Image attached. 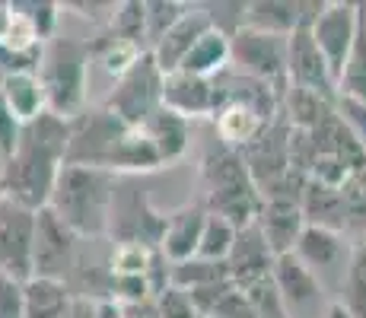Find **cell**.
Segmentation results:
<instances>
[{
  "label": "cell",
  "instance_id": "cell-1",
  "mask_svg": "<svg viewBox=\"0 0 366 318\" xmlns=\"http://www.w3.org/2000/svg\"><path fill=\"white\" fill-rule=\"evenodd\" d=\"M67 134V121H61L51 111H41L35 121L19 127L16 146L0 169V194L32 214L48 207L51 188L64 166Z\"/></svg>",
  "mask_w": 366,
  "mask_h": 318
},
{
  "label": "cell",
  "instance_id": "cell-2",
  "mask_svg": "<svg viewBox=\"0 0 366 318\" xmlns=\"http://www.w3.org/2000/svg\"><path fill=\"white\" fill-rule=\"evenodd\" d=\"M67 153L64 166H89L109 175H134V172H157L163 169L153 144L140 127L118 121L112 111L86 109L67 121Z\"/></svg>",
  "mask_w": 366,
  "mask_h": 318
},
{
  "label": "cell",
  "instance_id": "cell-3",
  "mask_svg": "<svg viewBox=\"0 0 366 318\" xmlns=\"http://www.w3.org/2000/svg\"><path fill=\"white\" fill-rule=\"evenodd\" d=\"M118 179L89 166H61L58 182L51 188L48 210L74 232L76 239L109 236L112 201H115Z\"/></svg>",
  "mask_w": 366,
  "mask_h": 318
},
{
  "label": "cell",
  "instance_id": "cell-4",
  "mask_svg": "<svg viewBox=\"0 0 366 318\" xmlns=\"http://www.w3.org/2000/svg\"><path fill=\"white\" fill-rule=\"evenodd\" d=\"M201 182H204V207L207 214L223 217L236 229H245L258 220L262 210V194L252 182L249 169L242 162V153L229 150L217 140L201 159Z\"/></svg>",
  "mask_w": 366,
  "mask_h": 318
},
{
  "label": "cell",
  "instance_id": "cell-5",
  "mask_svg": "<svg viewBox=\"0 0 366 318\" xmlns=\"http://www.w3.org/2000/svg\"><path fill=\"white\" fill-rule=\"evenodd\" d=\"M39 83L45 89V105L61 121H74L86 111V83H89V48L83 39L54 35L45 41L39 64Z\"/></svg>",
  "mask_w": 366,
  "mask_h": 318
},
{
  "label": "cell",
  "instance_id": "cell-6",
  "mask_svg": "<svg viewBox=\"0 0 366 318\" xmlns=\"http://www.w3.org/2000/svg\"><path fill=\"white\" fill-rule=\"evenodd\" d=\"M229 70L264 83L277 99L290 89L287 76V39L252 29H236L229 35Z\"/></svg>",
  "mask_w": 366,
  "mask_h": 318
},
{
  "label": "cell",
  "instance_id": "cell-7",
  "mask_svg": "<svg viewBox=\"0 0 366 318\" xmlns=\"http://www.w3.org/2000/svg\"><path fill=\"white\" fill-rule=\"evenodd\" d=\"M105 111L118 118V121L131 127H144L163 109V74L153 64V54L144 51L128 74H122L115 80V89L109 93L102 105Z\"/></svg>",
  "mask_w": 366,
  "mask_h": 318
},
{
  "label": "cell",
  "instance_id": "cell-8",
  "mask_svg": "<svg viewBox=\"0 0 366 318\" xmlns=\"http://www.w3.org/2000/svg\"><path fill=\"white\" fill-rule=\"evenodd\" d=\"M166 229V214L150 204V197L140 188H128L118 182L115 201L109 217V239L118 242H137L147 249H159V239Z\"/></svg>",
  "mask_w": 366,
  "mask_h": 318
},
{
  "label": "cell",
  "instance_id": "cell-9",
  "mask_svg": "<svg viewBox=\"0 0 366 318\" xmlns=\"http://www.w3.org/2000/svg\"><path fill=\"white\" fill-rule=\"evenodd\" d=\"M76 242H80V239H76L48 207L35 210L32 277L64 280L70 287V277H74V267H76Z\"/></svg>",
  "mask_w": 366,
  "mask_h": 318
},
{
  "label": "cell",
  "instance_id": "cell-10",
  "mask_svg": "<svg viewBox=\"0 0 366 318\" xmlns=\"http://www.w3.org/2000/svg\"><path fill=\"white\" fill-rule=\"evenodd\" d=\"M35 214L0 197V274L19 284L32 277Z\"/></svg>",
  "mask_w": 366,
  "mask_h": 318
},
{
  "label": "cell",
  "instance_id": "cell-11",
  "mask_svg": "<svg viewBox=\"0 0 366 318\" xmlns=\"http://www.w3.org/2000/svg\"><path fill=\"white\" fill-rule=\"evenodd\" d=\"M312 41L319 48V54L325 58V67L337 83V74L344 67V58L350 51V41L357 32V4L354 0H325L319 10V16L309 23Z\"/></svg>",
  "mask_w": 366,
  "mask_h": 318
},
{
  "label": "cell",
  "instance_id": "cell-12",
  "mask_svg": "<svg viewBox=\"0 0 366 318\" xmlns=\"http://www.w3.org/2000/svg\"><path fill=\"white\" fill-rule=\"evenodd\" d=\"M287 76H290V86H302L335 99V80L325 67V58L315 48L309 23H300L287 39Z\"/></svg>",
  "mask_w": 366,
  "mask_h": 318
},
{
  "label": "cell",
  "instance_id": "cell-13",
  "mask_svg": "<svg viewBox=\"0 0 366 318\" xmlns=\"http://www.w3.org/2000/svg\"><path fill=\"white\" fill-rule=\"evenodd\" d=\"M271 280H274V287H277L280 299H284L287 315L306 312V309L319 306V302L325 299V284H322V280L315 277V274L309 271L293 252L274 258Z\"/></svg>",
  "mask_w": 366,
  "mask_h": 318
},
{
  "label": "cell",
  "instance_id": "cell-14",
  "mask_svg": "<svg viewBox=\"0 0 366 318\" xmlns=\"http://www.w3.org/2000/svg\"><path fill=\"white\" fill-rule=\"evenodd\" d=\"M207 29H214V19H210V13L204 10L198 4H188V10L182 13V19L169 29L163 39L157 41V45L150 48L153 54V64L159 67V74H175V70L182 67V61H185V54L192 51V45L201 39Z\"/></svg>",
  "mask_w": 366,
  "mask_h": 318
},
{
  "label": "cell",
  "instance_id": "cell-15",
  "mask_svg": "<svg viewBox=\"0 0 366 318\" xmlns=\"http://www.w3.org/2000/svg\"><path fill=\"white\" fill-rule=\"evenodd\" d=\"M350 249L354 245H347V239L341 232L319 229V226H302L297 245H293V254L322 280V274H341L344 277Z\"/></svg>",
  "mask_w": 366,
  "mask_h": 318
},
{
  "label": "cell",
  "instance_id": "cell-16",
  "mask_svg": "<svg viewBox=\"0 0 366 318\" xmlns=\"http://www.w3.org/2000/svg\"><path fill=\"white\" fill-rule=\"evenodd\" d=\"M204 220H207L204 201H188L182 207H175L172 214H166V229H163V239H159V252L166 254L169 264H182V261L198 254Z\"/></svg>",
  "mask_w": 366,
  "mask_h": 318
},
{
  "label": "cell",
  "instance_id": "cell-17",
  "mask_svg": "<svg viewBox=\"0 0 366 318\" xmlns=\"http://www.w3.org/2000/svg\"><path fill=\"white\" fill-rule=\"evenodd\" d=\"M214 105H217L214 80H201V76L182 74V70L163 76V109L194 121V118L214 115Z\"/></svg>",
  "mask_w": 366,
  "mask_h": 318
},
{
  "label": "cell",
  "instance_id": "cell-18",
  "mask_svg": "<svg viewBox=\"0 0 366 318\" xmlns=\"http://www.w3.org/2000/svg\"><path fill=\"white\" fill-rule=\"evenodd\" d=\"M227 267H229V280L242 289L255 280H264L271 277V267H274V254L267 249V242L262 239L258 226H245V229L236 232V242H233V252L227 258Z\"/></svg>",
  "mask_w": 366,
  "mask_h": 318
},
{
  "label": "cell",
  "instance_id": "cell-19",
  "mask_svg": "<svg viewBox=\"0 0 366 318\" xmlns=\"http://www.w3.org/2000/svg\"><path fill=\"white\" fill-rule=\"evenodd\" d=\"M255 226L274 258L293 252L302 226H306L302 223V214H300V201H287V197H271V201H264L262 210H258Z\"/></svg>",
  "mask_w": 366,
  "mask_h": 318
},
{
  "label": "cell",
  "instance_id": "cell-20",
  "mask_svg": "<svg viewBox=\"0 0 366 318\" xmlns=\"http://www.w3.org/2000/svg\"><path fill=\"white\" fill-rule=\"evenodd\" d=\"M300 214L306 226L332 229V232H341V236L350 229V214H347L341 188H328L306 179V185L300 191Z\"/></svg>",
  "mask_w": 366,
  "mask_h": 318
},
{
  "label": "cell",
  "instance_id": "cell-21",
  "mask_svg": "<svg viewBox=\"0 0 366 318\" xmlns=\"http://www.w3.org/2000/svg\"><path fill=\"white\" fill-rule=\"evenodd\" d=\"M302 6H306V0H252L242 6L239 29L290 39V32L302 23Z\"/></svg>",
  "mask_w": 366,
  "mask_h": 318
},
{
  "label": "cell",
  "instance_id": "cell-22",
  "mask_svg": "<svg viewBox=\"0 0 366 318\" xmlns=\"http://www.w3.org/2000/svg\"><path fill=\"white\" fill-rule=\"evenodd\" d=\"M140 131L147 134V140L153 144L157 156L163 166H172V162H182L192 146V121L169 109H159L157 115L150 118Z\"/></svg>",
  "mask_w": 366,
  "mask_h": 318
},
{
  "label": "cell",
  "instance_id": "cell-23",
  "mask_svg": "<svg viewBox=\"0 0 366 318\" xmlns=\"http://www.w3.org/2000/svg\"><path fill=\"white\" fill-rule=\"evenodd\" d=\"M74 289L64 280L29 277L23 284V318H67Z\"/></svg>",
  "mask_w": 366,
  "mask_h": 318
},
{
  "label": "cell",
  "instance_id": "cell-24",
  "mask_svg": "<svg viewBox=\"0 0 366 318\" xmlns=\"http://www.w3.org/2000/svg\"><path fill=\"white\" fill-rule=\"evenodd\" d=\"M335 96L366 102V0H357V32L341 74H337Z\"/></svg>",
  "mask_w": 366,
  "mask_h": 318
},
{
  "label": "cell",
  "instance_id": "cell-25",
  "mask_svg": "<svg viewBox=\"0 0 366 318\" xmlns=\"http://www.w3.org/2000/svg\"><path fill=\"white\" fill-rule=\"evenodd\" d=\"M182 74L201 76V80H217L223 70H229V35L214 29H207L198 41L192 45V51L182 61Z\"/></svg>",
  "mask_w": 366,
  "mask_h": 318
},
{
  "label": "cell",
  "instance_id": "cell-26",
  "mask_svg": "<svg viewBox=\"0 0 366 318\" xmlns=\"http://www.w3.org/2000/svg\"><path fill=\"white\" fill-rule=\"evenodd\" d=\"M0 96H4L10 115L19 124H29L41 111H48L45 105V89L39 83V74H10L0 76Z\"/></svg>",
  "mask_w": 366,
  "mask_h": 318
},
{
  "label": "cell",
  "instance_id": "cell-27",
  "mask_svg": "<svg viewBox=\"0 0 366 318\" xmlns=\"http://www.w3.org/2000/svg\"><path fill=\"white\" fill-rule=\"evenodd\" d=\"M86 48H89V61L102 64L105 74H112L115 80L122 74H128L134 67V61L144 54V45H137V41H131V39H122V35H115L109 29H102L96 39H89Z\"/></svg>",
  "mask_w": 366,
  "mask_h": 318
},
{
  "label": "cell",
  "instance_id": "cell-28",
  "mask_svg": "<svg viewBox=\"0 0 366 318\" xmlns=\"http://www.w3.org/2000/svg\"><path fill=\"white\" fill-rule=\"evenodd\" d=\"M335 302H341V309L350 318H366V249L360 242H354L341 277V296Z\"/></svg>",
  "mask_w": 366,
  "mask_h": 318
},
{
  "label": "cell",
  "instance_id": "cell-29",
  "mask_svg": "<svg viewBox=\"0 0 366 318\" xmlns=\"http://www.w3.org/2000/svg\"><path fill=\"white\" fill-rule=\"evenodd\" d=\"M220 280H229L227 261L188 258V261H182V264H172V274H169V287L182 289V293H192V289L220 284Z\"/></svg>",
  "mask_w": 366,
  "mask_h": 318
},
{
  "label": "cell",
  "instance_id": "cell-30",
  "mask_svg": "<svg viewBox=\"0 0 366 318\" xmlns=\"http://www.w3.org/2000/svg\"><path fill=\"white\" fill-rule=\"evenodd\" d=\"M236 232H239V229H236L233 223H227L223 217L207 214V220H204V229H201L198 254H194V258H204V261H227L229 252H233Z\"/></svg>",
  "mask_w": 366,
  "mask_h": 318
},
{
  "label": "cell",
  "instance_id": "cell-31",
  "mask_svg": "<svg viewBox=\"0 0 366 318\" xmlns=\"http://www.w3.org/2000/svg\"><path fill=\"white\" fill-rule=\"evenodd\" d=\"M144 6H147L144 39H147V51H150V48L182 19V13L188 10V4H179V0H144Z\"/></svg>",
  "mask_w": 366,
  "mask_h": 318
},
{
  "label": "cell",
  "instance_id": "cell-32",
  "mask_svg": "<svg viewBox=\"0 0 366 318\" xmlns=\"http://www.w3.org/2000/svg\"><path fill=\"white\" fill-rule=\"evenodd\" d=\"M16 4V10L23 13L26 19H29V26L39 35V41L45 45V41H51L54 35H58V23H61V4H54V0H13Z\"/></svg>",
  "mask_w": 366,
  "mask_h": 318
},
{
  "label": "cell",
  "instance_id": "cell-33",
  "mask_svg": "<svg viewBox=\"0 0 366 318\" xmlns=\"http://www.w3.org/2000/svg\"><path fill=\"white\" fill-rule=\"evenodd\" d=\"M144 26H147V6H144V0H122V4L115 6V16H112V23L105 26V29L115 32V35H122V39L137 41V45H144V51H147Z\"/></svg>",
  "mask_w": 366,
  "mask_h": 318
},
{
  "label": "cell",
  "instance_id": "cell-34",
  "mask_svg": "<svg viewBox=\"0 0 366 318\" xmlns=\"http://www.w3.org/2000/svg\"><path fill=\"white\" fill-rule=\"evenodd\" d=\"M239 293L245 296V302L252 306V312H255V318H290L284 309V299H280L277 287H274L271 277L264 280H255V284L242 287Z\"/></svg>",
  "mask_w": 366,
  "mask_h": 318
},
{
  "label": "cell",
  "instance_id": "cell-35",
  "mask_svg": "<svg viewBox=\"0 0 366 318\" xmlns=\"http://www.w3.org/2000/svg\"><path fill=\"white\" fill-rule=\"evenodd\" d=\"M150 254L153 249H147V245L118 242L109 258V274H115V277H144L147 264H150Z\"/></svg>",
  "mask_w": 366,
  "mask_h": 318
},
{
  "label": "cell",
  "instance_id": "cell-36",
  "mask_svg": "<svg viewBox=\"0 0 366 318\" xmlns=\"http://www.w3.org/2000/svg\"><path fill=\"white\" fill-rule=\"evenodd\" d=\"M335 115H337V121L350 131V137L366 150V102L335 96Z\"/></svg>",
  "mask_w": 366,
  "mask_h": 318
},
{
  "label": "cell",
  "instance_id": "cell-37",
  "mask_svg": "<svg viewBox=\"0 0 366 318\" xmlns=\"http://www.w3.org/2000/svg\"><path fill=\"white\" fill-rule=\"evenodd\" d=\"M204 318H255V312H252V306L245 302V296L239 293V287L229 284L220 296H217V302L207 309Z\"/></svg>",
  "mask_w": 366,
  "mask_h": 318
},
{
  "label": "cell",
  "instance_id": "cell-38",
  "mask_svg": "<svg viewBox=\"0 0 366 318\" xmlns=\"http://www.w3.org/2000/svg\"><path fill=\"white\" fill-rule=\"evenodd\" d=\"M115 6H118V0H64L61 10H70L80 19H89V23L105 29L112 23V16H115Z\"/></svg>",
  "mask_w": 366,
  "mask_h": 318
},
{
  "label": "cell",
  "instance_id": "cell-39",
  "mask_svg": "<svg viewBox=\"0 0 366 318\" xmlns=\"http://www.w3.org/2000/svg\"><path fill=\"white\" fill-rule=\"evenodd\" d=\"M157 309H159V318H201V312L188 299V293H182L175 287H169L157 296Z\"/></svg>",
  "mask_w": 366,
  "mask_h": 318
},
{
  "label": "cell",
  "instance_id": "cell-40",
  "mask_svg": "<svg viewBox=\"0 0 366 318\" xmlns=\"http://www.w3.org/2000/svg\"><path fill=\"white\" fill-rule=\"evenodd\" d=\"M0 318H23V284L0 274Z\"/></svg>",
  "mask_w": 366,
  "mask_h": 318
},
{
  "label": "cell",
  "instance_id": "cell-41",
  "mask_svg": "<svg viewBox=\"0 0 366 318\" xmlns=\"http://www.w3.org/2000/svg\"><path fill=\"white\" fill-rule=\"evenodd\" d=\"M19 124L16 118L10 115V109H6L4 96H0V159H6L13 153V146H16V137H19Z\"/></svg>",
  "mask_w": 366,
  "mask_h": 318
},
{
  "label": "cell",
  "instance_id": "cell-42",
  "mask_svg": "<svg viewBox=\"0 0 366 318\" xmlns=\"http://www.w3.org/2000/svg\"><path fill=\"white\" fill-rule=\"evenodd\" d=\"M122 318H159V309H157V299H140V302H131V306H122Z\"/></svg>",
  "mask_w": 366,
  "mask_h": 318
},
{
  "label": "cell",
  "instance_id": "cell-43",
  "mask_svg": "<svg viewBox=\"0 0 366 318\" xmlns=\"http://www.w3.org/2000/svg\"><path fill=\"white\" fill-rule=\"evenodd\" d=\"M96 312V299H83V296H74V306H70L67 318H93Z\"/></svg>",
  "mask_w": 366,
  "mask_h": 318
},
{
  "label": "cell",
  "instance_id": "cell-44",
  "mask_svg": "<svg viewBox=\"0 0 366 318\" xmlns=\"http://www.w3.org/2000/svg\"><path fill=\"white\" fill-rule=\"evenodd\" d=\"M93 318H122V306L112 299H96V312Z\"/></svg>",
  "mask_w": 366,
  "mask_h": 318
},
{
  "label": "cell",
  "instance_id": "cell-45",
  "mask_svg": "<svg viewBox=\"0 0 366 318\" xmlns=\"http://www.w3.org/2000/svg\"><path fill=\"white\" fill-rule=\"evenodd\" d=\"M322 318H350L347 312H344V309H341V302H328V306H325V312H322Z\"/></svg>",
  "mask_w": 366,
  "mask_h": 318
},
{
  "label": "cell",
  "instance_id": "cell-46",
  "mask_svg": "<svg viewBox=\"0 0 366 318\" xmlns=\"http://www.w3.org/2000/svg\"><path fill=\"white\" fill-rule=\"evenodd\" d=\"M350 182H354V188L360 191V197H363V204H366V166H363L360 172H357V175H354V179H350Z\"/></svg>",
  "mask_w": 366,
  "mask_h": 318
},
{
  "label": "cell",
  "instance_id": "cell-47",
  "mask_svg": "<svg viewBox=\"0 0 366 318\" xmlns=\"http://www.w3.org/2000/svg\"><path fill=\"white\" fill-rule=\"evenodd\" d=\"M360 232H363V242H360V245H363V249H366V220L360 223Z\"/></svg>",
  "mask_w": 366,
  "mask_h": 318
},
{
  "label": "cell",
  "instance_id": "cell-48",
  "mask_svg": "<svg viewBox=\"0 0 366 318\" xmlns=\"http://www.w3.org/2000/svg\"><path fill=\"white\" fill-rule=\"evenodd\" d=\"M0 197H4V194H0Z\"/></svg>",
  "mask_w": 366,
  "mask_h": 318
}]
</instances>
